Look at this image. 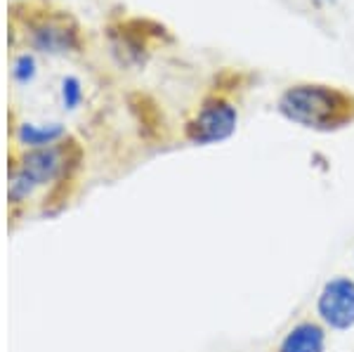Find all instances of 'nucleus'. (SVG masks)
<instances>
[{
	"mask_svg": "<svg viewBox=\"0 0 354 352\" xmlns=\"http://www.w3.org/2000/svg\"><path fill=\"white\" fill-rule=\"evenodd\" d=\"M317 312L322 322L335 331L354 326V279L335 277L326 281L317 298Z\"/></svg>",
	"mask_w": 354,
	"mask_h": 352,
	"instance_id": "nucleus-4",
	"label": "nucleus"
},
{
	"mask_svg": "<svg viewBox=\"0 0 354 352\" xmlns=\"http://www.w3.org/2000/svg\"><path fill=\"white\" fill-rule=\"evenodd\" d=\"M326 331L317 322H302L283 336L279 352H324Z\"/></svg>",
	"mask_w": 354,
	"mask_h": 352,
	"instance_id": "nucleus-6",
	"label": "nucleus"
},
{
	"mask_svg": "<svg viewBox=\"0 0 354 352\" xmlns=\"http://www.w3.org/2000/svg\"><path fill=\"white\" fill-rule=\"evenodd\" d=\"M239 113L236 109L225 100H210L198 109L196 116L187 126V138L194 145H215L227 138H232V133L236 130Z\"/></svg>",
	"mask_w": 354,
	"mask_h": 352,
	"instance_id": "nucleus-3",
	"label": "nucleus"
},
{
	"mask_svg": "<svg viewBox=\"0 0 354 352\" xmlns=\"http://www.w3.org/2000/svg\"><path fill=\"white\" fill-rule=\"evenodd\" d=\"M64 135V128L59 123H50V126H36V123H24L17 130V138L21 145L31 147V149H45V147L55 145L57 140Z\"/></svg>",
	"mask_w": 354,
	"mask_h": 352,
	"instance_id": "nucleus-7",
	"label": "nucleus"
},
{
	"mask_svg": "<svg viewBox=\"0 0 354 352\" xmlns=\"http://www.w3.org/2000/svg\"><path fill=\"white\" fill-rule=\"evenodd\" d=\"M64 149L62 147H45V149H33L21 158L19 168L12 173V187H10V198L19 203L21 198L31 196V192L41 185L53 183L64 168Z\"/></svg>",
	"mask_w": 354,
	"mask_h": 352,
	"instance_id": "nucleus-2",
	"label": "nucleus"
},
{
	"mask_svg": "<svg viewBox=\"0 0 354 352\" xmlns=\"http://www.w3.org/2000/svg\"><path fill=\"white\" fill-rule=\"evenodd\" d=\"M12 76L17 83H28L33 81V76H36V62H33L31 55H19L15 59V66H12Z\"/></svg>",
	"mask_w": 354,
	"mask_h": 352,
	"instance_id": "nucleus-8",
	"label": "nucleus"
},
{
	"mask_svg": "<svg viewBox=\"0 0 354 352\" xmlns=\"http://www.w3.org/2000/svg\"><path fill=\"white\" fill-rule=\"evenodd\" d=\"M354 102L328 85H293L279 100V111L288 121L314 130H333L352 121Z\"/></svg>",
	"mask_w": 354,
	"mask_h": 352,
	"instance_id": "nucleus-1",
	"label": "nucleus"
},
{
	"mask_svg": "<svg viewBox=\"0 0 354 352\" xmlns=\"http://www.w3.org/2000/svg\"><path fill=\"white\" fill-rule=\"evenodd\" d=\"M319 3H330V0H319Z\"/></svg>",
	"mask_w": 354,
	"mask_h": 352,
	"instance_id": "nucleus-10",
	"label": "nucleus"
},
{
	"mask_svg": "<svg viewBox=\"0 0 354 352\" xmlns=\"http://www.w3.org/2000/svg\"><path fill=\"white\" fill-rule=\"evenodd\" d=\"M31 41L43 53H68L78 48V36L59 19H43L31 26Z\"/></svg>",
	"mask_w": 354,
	"mask_h": 352,
	"instance_id": "nucleus-5",
	"label": "nucleus"
},
{
	"mask_svg": "<svg viewBox=\"0 0 354 352\" xmlns=\"http://www.w3.org/2000/svg\"><path fill=\"white\" fill-rule=\"evenodd\" d=\"M81 98H83V90H81V83L76 78H66L62 83V100H64V106L66 109H76L81 104Z\"/></svg>",
	"mask_w": 354,
	"mask_h": 352,
	"instance_id": "nucleus-9",
	"label": "nucleus"
}]
</instances>
